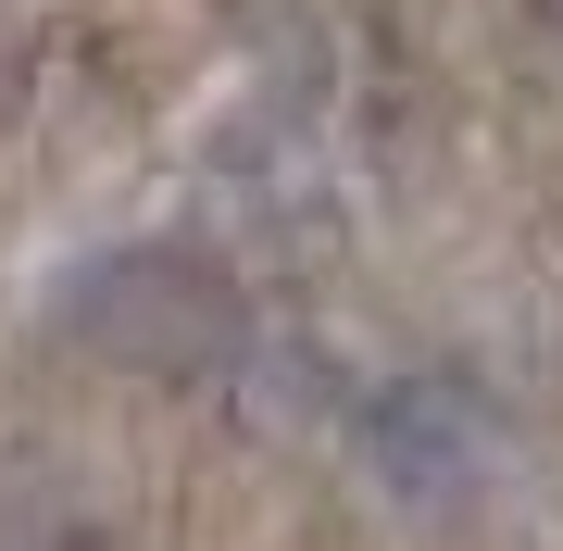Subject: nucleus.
Wrapping results in <instances>:
<instances>
[{
    "label": "nucleus",
    "instance_id": "nucleus-1",
    "mask_svg": "<svg viewBox=\"0 0 563 551\" xmlns=\"http://www.w3.org/2000/svg\"><path fill=\"white\" fill-rule=\"evenodd\" d=\"M363 476H376L388 502H426V514H463L501 476V439H488V414L463 401L439 376H401L363 401Z\"/></svg>",
    "mask_w": 563,
    "mask_h": 551
}]
</instances>
